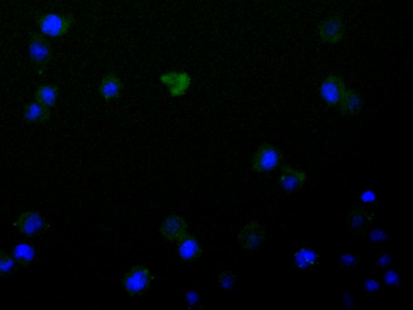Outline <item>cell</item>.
Returning a JSON list of instances; mask_svg holds the SVG:
<instances>
[{
	"label": "cell",
	"mask_w": 413,
	"mask_h": 310,
	"mask_svg": "<svg viewBox=\"0 0 413 310\" xmlns=\"http://www.w3.org/2000/svg\"><path fill=\"white\" fill-rule=\"evenodd\" d=\"M37 25L40 33L50 38H62L71 32L75 25L72 14L43 13L36 16Z\"/></svg>",
	"instance_id": "6da1fadb"
},
{
	"label": "cell",
	"mask_w": 413,
	"mask_h": 310,
	"mask_svg": "<svg viewBox=\"0 0 413 310\" xmlns=\"http://www.w3.org/2000/svg\"><path fill=\"white\" fill-rule=\"evenodd\" d=\"M153 280V274L147 266L136 265L125 272L122 278V285L128 295L137 297L150 288Z\"/></svg>",
	"instance_id": "7a4b0ae2"
},
{
	"label": "cell",
	"mask_w": 413,
	"mask_h": 310,
	"mask_svg": "<svg viewBox=\"0 0 413 310\" xmlns=\"http://www.w3.org/2000/svg\"><path fill=\"white\" fill-rule=\"evenodd\" d=\"M283 155L281 150L270 143L261 144L251 161L252 171L256 173H266L276 171L281 165Z\"/></svg>",
	"instance_id": "3957f363"
},
{
	"label": "cell",
	"mask_w": 413,
	"mask_h": 310,
	"mask_svg": "<svg viewBox=\"0 0 413 310\" xmlns=\"http://www.w3.org/2000/svg\"><path fill=\"white\" fill-rule=\"evenodd\" d=\"M159 80L173 98L187 95L193 83V76L185 70H169L162 73Z\"/></svg>",
	"instance_id": "277c9868"
},
{
	"label": "cell",
	"mask_w": 413,
	"mask_h": 310,
	"mask_svg": "<svg viewBox=\"0 0 413 310\" xmlns=\"http://www.w3.org/2000/svg\"><path fill=\"white\" fill-rule=\"evenodd\" d=\"M28 55L34 65L43 69L54 56V49L47 37L40 32H33L28 40Z\"/></svg>",
	"instance_id": "5b68a950"
},
{
	"label": "cell",
	"mask_w": 413,
	"mask_h": 310,
	"mask_svg": "<svg viewBox=\"0 0 413 310\" xmlns=\"http://www.w3.org/2000/svg\"><path fill=\"white\" fill-rule=\"evenodd\" d=\"M266 239V228L257 221L250 222L244 226L237 237L240 248L245 251H252L260 248L264 243Z\"/></svg>",
	"instance_id": "8992f818"
},
{
	"label": "cell",
	"mask_w": 413,
	"mask_h": 310,
	"mask_svg": "<svg viewBox=\"0 0 413 310\" xmlns=\"http://www.w3.org/2000/svg\"><path fill=\"white\" fill-rule=\"evenodd\" d=\"M346 90L344 80L336 74L327 76L319 86V93L323 101L332 108L339 107Z\"/></svg>",
	"instance_id": "52a82bcc"
},
{
	"label": "cell",
	"mask_w": 413,
	"mask_h": 310,
	"mask_svg": "<svg viewBox=\"0 0 413 310\" xmlns=\"http://www.w3.org/2000/svg\"><path fill=\"white\" fill-rule=\"evenodd\" d=\"M317 30L319 40L323 43L336 45L344 38L346 25L340 16H334L319 23Z\"/></svg>",
	"instance_id": "ba28073f"
},
{
	"label": "cell",
	"mask_w": 413,
	"mask_h": 310,
	"mask_svg": "<svg viewBox=\"0 0 413 310\" xmlns=\"http://www.w3.org/2000/svg\"><path fill=\"white\" fill-rule=\"evenodd\" d=\"M13 226L21 236L33 237L43 231L45 221L42 214L36 210H27L17 216Z\"/></svg>",
	"instance_id": "9c48e42d"
},
{
	"label": "cell",
	"mask_w": 413,
	"mask_h": 310,
	"mask_svg": "<svg viewBox=\"0 0 413 310\" xmlns=\"http://www.w3.org/2000/svg\"><path fill=\"white\" fill-rule=\"evenodd\" d=\"M374 215L363 207H357L349 210L346 215V228L353 236L364 235L373 224Z\"/></svg>",
	"instance_id": "30bf717a"
},
{
	"label": "cell",
	"mask_w": 413,
	"mask_h": 310,
	"mask_svg": "<svg viewBox=\"0 0 413 310\" xmlns=\"http://www.w3.org/2000/svg\"><path fill=\"white\" fill-rule=\"evenodd\" d=\"M159 233L166 241L177 243L188 233V222L183 216L177 214L168 215L162 222Z\"/></svg>",
	"instance_id": "8fae6325"
},
{
	"label": "cell",
	"mask_w": 413,
	"mask_h": 310,
	"mask_svg": "<svg viewBox=\"0 0 413 310\" xmlns=\"http://www.w3.org/2000/svg\"><path fill=\"white\" fill-rule=\"evenodd\" d=\"M125 90V84L115 72L104 74L98 86V93L106 103L118 101Z\"/></svg>",
	"instance_id": "7c38bea8"
},
{
	"label": "cell",
	"mask_w": 413,
	"mask_h": 310,
	"mask_svg": "<svg viewBox=\"0 0 413 310\" xmlns=\"http://www.w3.org/2000/svg\"><path fill=\"white\" fill-rule=\"evenodd\" d=\"M307 181V174L300 169L290 166L281 168L278 177V185L286 192L299 191L304 188Z\"/></svg>",
	"instance_id": "4fadbf2b"
},
{
	"label": "cell",
	"mask_w": 413,
	"mask_h": 310,
	"mask_svg": "<svg viewBox=\"0 0 413 310\" xmlns=\"http://www.w3.org/2000/svg\"><path fill=\"white\" fill-rule=\"evenodd\" d=\"M177 253L183 261H195L200 259L203 249L197 239L188 232L177 242Z\"/></svg>",
	"instance_id": "5bb4252c"
},
{
	"label": "cell",
	"mask_w": 413,
	"mask_h": 310,
	"mask_svg": "<svg viewBox=\"0 0 413 310\" xmlns=\"http://www.w3.org/2000/svg\"><path fill=\"white\" fill-rule=\"evenodd\" d=\"M51 115V109L36 101L27 103L23 110V120L31 125H45L50 120Z\"/></svg>",
	"instance_id": "9a60e30c"
},
{
	"label": "cell",
	"mask_w": 413,
	"mask_h": 310,
	"mask_svg": "<svg viewBox=\"0 0 413 310\" xmlns=\"http://www.w3.org/2000/svg\"><path fill=\"white\" fill-rule=\"evenodd\" d=\"M363 101L360 93L353 89H347L339 105L341 113L346 116L356 115L362 110Z\"/></svg>",
	"instance_id": "2e32d148"
},
{
	"label": "cell",
	"mask_w": 413,
	"mask_h": 310,
	"mask_svg": "<svg viewBox=\"0 0 413 310\" xmlns=\"http://www.w3.org/2000/svg\"><path fill=\"white\" fill-rule=\"evenodd\" d=\"M60 90L55 84L40 85L34 93V99L37 103L50 109L57 106L60 98Z\"/></svg>",
	"instance_id": "e0dca14e"
},
{
	"label": "cell",
	"mask_w": 413,
	"mask_h": 310,
	"mask_svg": "<svg viewBox=\"0 0 413 310\" xmlns=\"http://www.w3.org/2000/svg\"><path fill=\"white\" fill-rule=\"evenodd\" d=\"M319 256L311 248H303L295 251L293 256L294 266L300 270H306L316 266L319 262Z\"/></svg>",
	"instance_id": "ac0fdd59"
},
{
	"label": "cell",
	"mask_w": 413,
	"mask_h": 310,
	"mask_svg": "<svg viewBox=\"0 0 413 310\" xmlns=\"http://www.w3.org/2000/svg\"><path fill=\"white\" fill-rule=\"evenodd\" d=\"M11 256H13L16 265L21 268H26L34 260L36 251L31 245L20 243L15 246L11 250Z\"/></svg>",
	"instance_id": "d6986e66"
},
{
	"label": "cell",
	"mask_w": 413,
	"mask_h": 310,
	"mask_svg": "<svg viewBox=\"0 0 413 310\" xmlns=\"http://www.w3.org/2000/svg\"><path fill=\"white\" fill-rule=\"evenodd\" d=\"M16 262L13 256H10L4 250H0V275L6 276L9 275L15 268Z\"/></svg>",
	"instance_id": "ffe728a7"
},
{
	"label": "cell",
	"mask_w": 413,
	"mask_h": 310,
	"mask_svg": "<svg viewBox=\"0 0 413 310\" xmlns=\"http://www.w3.org/2000/svg\"><path fill=\"white\" fill-rule=\"evenodd\" d=\"M235 282V276L230 272H227L219 277V283L225 289L231 288Z\"/></svg>",
	"instance_id": "44dd1931"
}]
</instances>
